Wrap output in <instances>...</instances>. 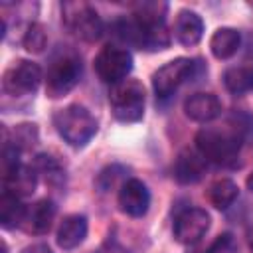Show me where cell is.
Listing matches in <instances>:
<instances>
[{
    "label": "cell",
    "instance_id": "7",
    "mask_svg": "<svg viewBox=\"0 0 253 253\" xmlns=\"http://www.w3.org/2000/svg\"><path fill=\"white\" fill-rule=\"evenodd\" d=\"M93 67L103 83L117 85L128 77V73L132 69V55L126 47L109 43V45L101 47V51L95 55Z\"/></svg>",
    "mask_w": 253,
    "mask_h": 253
},
{
    "label": "cell",
    "instance_id": "12",
    "mask_svg": "<svg viewBox=\"0 0 253 253\" xmlns=\"http://www.w3.org/2000/svg\"><path fill=\"white\" fill-rule=\"evenodd\" d=\"M2 178H4V192L20 200L32 196L38 186V172L34 170V166H26V164H16L4 170Z\"/></svg>",
    "mask_w": 253,
    "mask_h": 253
},
{
    "label": "cell",
    "instance_id": "1",
    "mask_svg": "<svg viewBox=\"0 0 253 253\" xmlns=\"http://www.w3.org/2000/svg\"><path fill=\"white\" fill-rule=\"evenodd\" d=\"M245 128L239 119L235 125L227 126H206L196 134V150L215 164H229L237 158Z\"/></svg>",
    "mask_w": 253,
    "mask_h": 253
},
{
    "label": "cell",
    "instance_id": "14",
    "mask_svg": "<svg viewBox=\"0 0 253 253\" xmlns=\"http://www.w3.org/2000/svg\"><path fill=\"white\" fill-rule=\"evenodd\" d=\"M208 160L198 150H182L174 162V178L180 184H196L204 178Z\"/></svg>",
    "mask_w": 253,
    "mask_h": 253
},
{
    "label": "cell",
    "instance_id": "8",
    "mask_svg": "<svg viewBox=\"0 0 253 253\" xmlns=\"http://www.w3.org/2000/svg\"><path fill=\"white\" fill-rule=\"evenodd\" d=\"M196 61L190 57H176L172 61H166L162 67H158L152 73V89L158 99H168L178 91V87L194 77Z\"/></svg>",
    "mask_w": 253,
    "mask_h": 253
},
{
    "label": "cell",
    "instance_id": "22",
    "mask_svg": "<svg viewBox=\"0 0 253 253\" xmlns=\"http://www.w3.org/2000/svg\"><path fill=\"white\" fill-rule=\"evenodd\" d=\"M4 142H8L10 146H14L18 152L22 150H30L38 144V126L32 125V123H22V125H16L10 138L4 134Z\"/></svg>",
    "mask_w": 253,
    "mask_h": 253
},
{
    "label": "cell",
    "instance_id": "13",
    "mask_svg": "<svg viewBox=\"0 0 253 253\" xmlns=\"http://www.w3.org/2000/svg\"><path fill=\"white\" fill-rule=\"evenodd\" d=\"M184 113L190 121L210 123L221 115V101L213 93H194L186 97Z\"/></svg>",
    "mask_w": 253,
    "mask_h": 253
},
{
    "label": "cell",
    "instance_id": "2",
    "mask_svg": "<svg viewBox=\"0 0 253 253\" xmlns=\"http://www.w3.org/2000/svg\"><path fill=\"white\" fill-rule=\"evenodd\" d=\"M53 126L57 134L73 148H83L97 132L95 117L83 105H67L53 113Z\"/></svg>",
    "mask_w": 253,
    "mask_h": 253
},
{
    "label": "cell",
    "instance_id": "15",
    "mask_svg": "<svg viewBox=\"0 0 253 253\" xmlns=\"http://www.w3.org/2000/svg\"><path fill=\"white\" fill-rule=\"evenodd\" d=\"M87 229H89V223L83 213L65 215L57 227V245L65 251L79 247L83 243V239L87 237Z\"/></svg>",
    "mask_w": 253,
    "mask_h": 253
},
{
    "label": "cell",
    "instance_id": "23",
    "mask_svg": "<svg viewBox=\"0 0 253 253\" xmlns=\"http://www.w3.org/2000/svg\"><path fill=\"white\" fill-rule=\"evenodd\" d=\"M34 170L38 172V176H42L45 180V184L49 186H59L63 182V168L59 166V162L55 158H51L49 154H38L34 158Z\"/></svg>",
    "mask_w": 253,
    "mask_h": 253
},
{
    "label": "cell",
    "instance_id": "20",
    "mask_svg": "<svg viewBox=\"0 0 253 253\" xmlns=\"http://www.w3.org/2000/svg\"><path fill=\"white\" fill-rule=\"evenodd\" d=\"M237 196H239V188L229 178H219V180L211 182L208 188V200L217 210H227L229 206H233Z\"/></svg>",
    "mask_w": 253,
    "mask_h": 253
},
{
    "label": "cell",
    "instance_id": "26",
    "mask_svg": "<svg viewBox=\"0 0 253 253\" xmlns=\"http://www.w3.org/2000/svg\"><path fill=\"white\" fill-rule=\"evenodd\" d=\"M206 253H237V241L231 233H221Z\"/></svg>",
    "mask_w": 253,
    "mask_h": 253
},
{
    "label": "cell",
    "instance_id": "27",
    "mask_svg": "<svg viewBox=\"0 0 253 253\" xmlns=\"http://www.w3.org/2000/svg\"><path fill=\"white\" fill-rule=\"evenodd\" d=\"M93 253H128V249H125L121 243H117V241H107V243H103L97 251H93Z\"/></svg>",
    "mask_w": 253,
    "mask_h": 253
},
{
    "label": "cell",
    "instance_id": "21",
    "mask_svg": "<svg viewBox=\"0 0 253 253\" xmlns=\"http://www.w3.org/2000/svg\"><path fill=\"white\" fill-rule=\"evenodd\" d=\"M223 85L233 95H243L247 91H253V67L235 65V67L225 69Z\"/></svg>",
    "mask_w": 253,
    "mask_h": 253
},
{
    "label": "cell",
    "instance_id": "24",
    "mask_svg": "<svg viewBox=\"0 0 253 253\" xmlns=\"http://www.w3.org/2000/svg\"><path fill=\"white\" fill-rule=\"evenodd\" d=\"M166 10V2H138L134 6V18L144 24H164Z\"/></svg>",
    "mask_w": 253,
    "mask_h": 253
},
{
    "label": "cell",
    "instance_id": "19",
    "mask_svg": "<svg viewBox=\"0 0 253 253\" xmlns=\"http://www.w3.org/2000/svg\"><path fill=\"white\" fill-rule=\"evenodd\" d=\"M26 211L28 208L22 204L20 198L2 192L0 196V223L4 229H12V227H22L24 219H26Z\"/></svg>",
    "mask_w": 253,
    "mask_h": 253
},
{
    "label": "cell",
    "instance_id": "10",
    "mask_svg": "<svg viewBox=\"0 0 253 253\" xmlns=\"http://www.w3.org/2000/svg\"><path fill=\"white\" fill-rule=\"evenodd\" d=\"M210 229V213L202 208H186L174 219V237L182 245L198 243Z\"/></svg>",
    "mask_w": 253,
    "mask_h": 253
},
{
    "label": "cell",
    "instance_id": "30",
    "mask_svg": "<svg viewBox=\"0 0 253 253\" xmlns=\"http://www.w3.org/2000/svg\"><path fill=\"white\" fill-rule=\"evenodd\" d=\"M245 186H247V190H251V192H253V172L247 176V180H245Z\"/></svg>",
    "mask_w": 253,
    "mask_h": 253
},
{
    "label": "cell",
    "instance_id": "11",
    "mask_svg": "<svg viewBox=\"0 0 253 253\" xmlns=\"http://www.w3.org/2000/svg\"><path fill=\"white\" fill-rule=\"evenodd\" d=\"M119 208L123 213L130 215V217H142L150 208L148 188L136 178L125 180L119 190Z\"/></svg>",
    "mask_w": 253,
    "mask_h": 253
},
{
    "label": "cell",
    "instance_id": "29",
    "mask_svg": "<svg viewBox=\"0 0 253 253\" xmlns=\"http://www.w3.org/2000/svg\"><path fill=\"white\" fill-rule=\"evenodd\" d=\"M247 241H249V247H251V251H253V223H251V227L247 229Z\"/></svg>",
    "mask_w": 253,
    "mask_h": 253
},
{
    "label": "cell",
    "instance_id": "18",
    "mask_svg": "<svg viewBox=\"0 0 253 253\" xmlns=\"http://www.w3.org/2000/svg\"><path fill=\"white\" fill-rule=\"evenodd\" d=\"M241 45V34L235 28H217L210 38V49L217 59H229Z\"/></svg>",
    "mask_w": 253,
    "mask_h": 253
},
{
    "label": "cell",
    "instance_id": "4",
    "mask_svg": "<svg viewBox=\"0 0 253 253\" xmlns=\"http://www.w3.org/2000/svg\"><path fill=\"white\" fill-rule=\"evenodd\" d=\"M115 34L125 43L144 51H160L170 45V34L164 24H144L134 16L128 20H119L115 24Z\"/></svg>",
    "mask_w": 253,
    "mask_h": 253
},
{
    "label": "cell",
    "instance_id": "16",
    "mask_svg": "<svg viewBox=\"0 0 253 253\" xmlns=\"http://www.w3.org/2000/svg\"><path fill=\"white\" fill-rule=\"evenodd\" d=\"M174 36L178 43L192 47L204 36V20L194 10H180L174 20Z\"/></svg>",
    "mask_w": 253,
    "mask_h": 253
},
{
    "label": "cell",
    "instance_id": "3",
    "mask_svg": "<svg viewBox=\"0 0 253 253\" xmlns=\"http://www.w3.org/2000/svg\"><path fill=\"white\" fill-rule=\"evenodd\" d=\"M81 57L77 51L61 47L51 55L45 73V93L51 99H59L67 95L81 79Z\"/></svg>",
    "mask_w": 253,
    "mask_h": 253
},
{
    "label": "cell",
    "instance_id": "25",
    "mask_svg": "<svg viewBox=\"0 0 253 253\" xmlns=\"http://www.w3.org/2000/svg\"><path fill=\"white\" fill-rule=\"evenodd\" d=\"M24 47L30 51V53H42L47 45V32L45 28L40 24V22H32L24 34V40H22Z\"/></svg>",
    "mask_w": 253,
    "mask_h": 253
},
{
    "label": "cell",
    "instance_id": "5",
    "mask_svg": "<svg viewBox=\"0 0 253 253\" xmlns=\"http://www.w3.org/2000/svg\"><path fill=\"white\" fill-rule=\"evenodd\" d=\"M109 103L113 117L121 123H136L144 115V87L136 79H125L111 87Z\"/></svg>",
    "mask_w": 253,
    "mask_h": 253
},
{
    "label": "cell",
    "instance_id": "17",
    "mask_svg": "<svg viewBox=\"0 0 253 253\" xmlns=\"http://www.w3.org/2000/svg\"><path fill=\"white\" fill-rule=\"evenodd\" d=\"M53 217H55V204L45 198V200H40L38 204H34L32 208H28L26 219H24L22 227H24L28 233L43 235V233L49 231Z\"/></svg>",
    "mask_w": 253,
    "mask_h": 253
},
{
    "label": "cell",
    "instance_id": "6",
    "mask_svg": "<svg viewBox=\"0 0 253 253\" xmlns=\"http://www.w3.org/2000/svg\"><path fill=\"white\" fill-rule=\"evenodd\" d=\"M61 14L65 26L83 42H97L105 32L103 20L87 2H65Z\"/></svg>",
    "mask_w": 253,
    "mask_h": 253
},
{
    "label": "cell",
    "instance_id": "9",
    "mask_svg": "<svg viewBox=\"0 0 253 253\" xmlns=\"http://www.w3.org/2000/svg\"><path fill=\"white\" fill-rule=\"evenodd\" d=\"M43 79L42 67L28 59L12 61L2 75V89L8 95H28L34 93Z\"/></svg>",
    "mask_w": 253,
    "mask_h": 253
},
{
    "label": "cell",
    "instance_id": "28",
    "mask_svg": "<svg viewBox=\"0 0 253 253\" xmlns=\"http://www.w3.org/2000/svg\"><path fill=\"white\" fill-rule=\"evenodd\" d=\"M22 253H51V249H49L45 243H34V245L24 247Z\"/></svg>",
    "mask_w": 253,
    "mask_h": 253
}]
</instances>
